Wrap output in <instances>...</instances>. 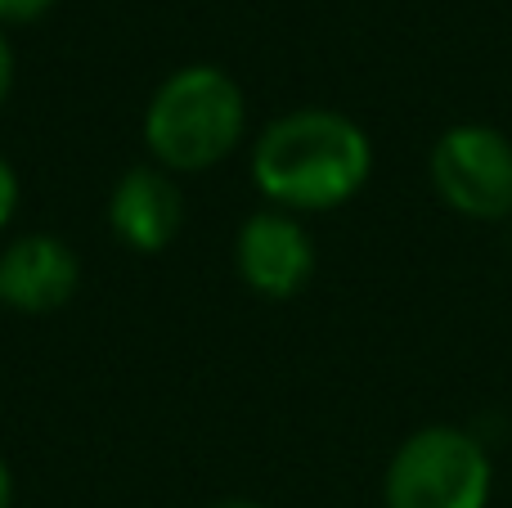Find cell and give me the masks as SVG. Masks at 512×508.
<instances>
[{"instance_id":"obj_1","label":"cell","mask_w":512,"mask_h":508,"mask_svg":"<svg viewBox=\"0 0 512 508\" xmlns=\"http://www.w3.org/2000/svg\"><path fill=\"white\" fill-rule=\"evenodd\" d=\"M369 171V135L333 108L274 117L252 149V180L279 212H333L360 194Z\"/></svg>"},{"instance_id":"obj_2","label":"cell","mask_w":512,"mask_h":508,"mask_svg":"<svg viewBox=\"0 0 512 508\" xmlns=\"http://www.w3.org/2000/svg\"><path fill=\"white\" fill-rule=\"evenodd\" d=\"M248 99L230 72L212 63L171 72L149 99L144 140L162 171H207L225 162L243 140Z\"/></svg>"},{"instance_id":"obj_3","label":"cell","mask_w":512,"mask_h":508,"mask_svg":"<svg viewBox=\"0 0 512 508\" xmlns=\"http://www.w3.org/2000/svg\"><path fill=\"white\" fill-rule=\"evenodd\" d=\"M495 468L472 432L423 428L391 455L382 500L387 508H486Z\"/></svg>"},{"instance_id":"obj_4","label":"cell","mask_w":512,"mask_h":508,"mask_svg":"<svg viewBox=\"0 0 512 508\" xmlns=\"http://www.w3.org/2000/svg\"><path fill=\"white\" fill-rule=\"evenodd\" d=\"M427 176H432L436 198L468 221L512 216V140L495 126H450L432 144Z\"/></svg>"},{"instance_id":"obj_5","label":"cell","mask_w":512,"mask_h":508,"mask_svg":"<svg viewBox=\"0 0 512 508\" xmlns=\"http://www.w3.org/2000/svg\"><path fill=\"white\" fill-rule=\"evenodd\" d=\"M234 261L252 293L283 302V297H297L315 275V243L297 216L270 207V212H256L243 221Z\"/></svg>"},{"instance_id":"obj_6","label":"cell","mask_w":512,"mask_h":508,"mask_svg":"<svg viewBox=\"0 0 512 508\" xmlns=\"http://www.w3.org/2000/svg\"><path fill=\"white\" fill-rule=\"evenodd\" d=\"M77 252L54 234H27L0 252V302L23 315L59 311L77 293Z\"/></svg>"},{"instance_id":"obj_7","label":"cell","mask_w":512,"mask_h":508,"mask_svg":"<svg viewBox=\"0 0 512 508\" xmlns=\"http://www.w3.org/2000/svg\"><path fill=\"white\" fill-rule=\"evenodd\" d=\"M185 198L162 167H131L108 198V225L135 252H162L180 230Z\"/></svg>"},{"instance_id":"obj_8","label":"cell","mask_w":512,"mask_h":508,"mask_svg":"<svg viewBox=\"0 0 512 508\" xmlns=\"http://www.w3.org/2000/svg\"><path fill=\"white\" fill-rule=\"evenodd\" d=\"M59 0H0V27H23V23H36L45 18Z\"/></svg>"},{"instance_id":"obj_9","label":"cell","mask_w":512,"mask_h":508,"mask_svg":"<svg viewBox=\"0 0 512 508\" xmlns=\"http://www.w3.org/2000/svg\"><path fill=\"white\" fill-rule=\"evenodd\" d=\"M14 207H18V176H14V167H9V162L0 158V230L9 225Z\"/></svg>"},{"instance_id":"obj_10","label":"cell","mask_w":512,"mask_h":508,"mask_svg":"<svg viewBox=\"0 0 512 508\" xmlns=\"http://www.w3.org/2000/svg\"><path fill=\"white\" fill-rule=\"evenodd\" d=\"M9 86H14V54H9V41H5V32H0V108H5V99H9Z\"/></svg>"},{"instance_id":"obj_11","label":"cell","mask_w":512,"mask_h":508,"mask_svg":"<svg viewBox=\"0 0 512 508\" xmlns=\"http://www.w3.org/2000/svg\"><path fill=\"white\" fill-rule=\"evenodd\" d=\"M9 504H14V482H9V468L0 459V508H9Z\"/></svg>"},{"instance_id":"obj_12","label":"cell","mask_w":512,"mask_h":508,"mask_svg":"<svg viewBox=\"0 0 512 508\" xmlns=\"http://www.w3.org/2000/svg\"><path fill=\"white\" fill-rule=\"evenodd\" d=\"M212 508H265V504H248V500H225V504H212Z\"/></svg>"}]
</instances>
